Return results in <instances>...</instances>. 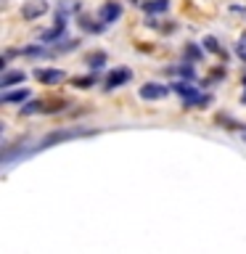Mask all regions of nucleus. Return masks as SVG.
Returning <instances> with one entry per match:
<instances>
[{
  "label": "nucleus",
  "instance_id": "0eeeda50",
  "mask_svg": "<svg viewBox=\"0 0 246 254\" xmlns=\"http://www.w3.org/2000/svg\"><path fill=\"white\" fill-rule=\"evenodd\" d=\"M45 11H48V3H45V0H32V3H27V5L21 8V16H24L27 21H35L37 16H43Z\"/></svg>",
  "mask_w": 246,
  "mask_h": 254
},
{
  "label": "nucleus",
  "instance_id": "ddd939ff",
  "mask_svg": "<svg viewBox=\"0 0 246 254\" xmlns=\"http://www.w3.org/2000/svg\"><path fill=\"white\" fill-rule=\"evenodd\" d=\"M79 27H82V29H87V32H103V27H106V21H101V24H93V19H90V16H82V19H79Z\"/></svg>",
  "mask_w": 246,
  "mask_h": 254
},
{
  "label": "nucleus",
  "instance_id": "39448f33",
  "mask_svg": "<svg viewBox=\"0 0 246 254\" xmlns=\"http://www.w3.org/2000/svg\"><path fill=\"white\" fill-rule=\"evenodd\" d=\"M98 19L106 21V24L119 21V19H122V5H119L117 0H106V3L101 5V11H98Z\"/></svg>",
  "mask_w": 246,
  "mask_h": 254
},
{
  "label": "nucleus",
  "instance_id": "9b49d317",
  "mask_svg": "<svg viewBox=\"0 0 246 254\" xmlns=\"http://www.w3.org/2000/svg\"><path fill=\"white\" fill-rule=\"evenodd\" d=\"M143 8H146L148 16L164 13V11H170V0H146V3H143Z\"/></svg>",
  "mask_w": 246,
  "mask_h": 254
},
{
  "label": "nucleus",
  "instance_id": "4468645a",
  "mask_svg": "<svg viewBox=\"0 0 246 254\" xmlns=\"http://www.w3.org/2000/svg\"><path fill=\"white\" fill-rule=\"evenodd\" d=\"M236 56H238L241 61H246V32L238 37V43H236Z\"/></svg>",
  "mask_w": 246,
  "mask_h": 254
},
{
  "label": "nucleus",
  "instance_id": "a211bd4d",
  "mask_svg": "<svg viewBox=\"0 0 246 254\" xmlns=\"http://www.w3.org/2000/svg\"><path fill=\"white\" fill-rule=\"evenodd\" d=\"M185 56H188V59H193V61H201V51H198L196 45H188L185 48Z\"/></svg>",
  "mask_w": 246,
  "mask_h": 254
},
{
  "label": "nucleus",
  "instance_id": "dca6fc26",
  "mask_svg": "<svg viewBox=\"0 0 246 254\" xmlns=\"http://www.w3.org/2000/svg\"><path fill=\"white\" fill-rule=\"evenodd\" d=\"M204 48H206V51H209V53H220V43H217V37H204Z\"/></svg>",
  "mask_w": 246,
  "mask_h": 254
},
{
  "label": "nucleus",
  "instance_id": "f257e3e1",
  "mask_svg": "<svg viewBox=\"0 0 246 254\" xmlns=\"http://www.w3.org/2000/svg\"><path fill=\"white\" fill-rule=\"evenodd\" d=\"M172 90L178 95H183V106H185V109H190V106H206V103L212 101L206 93H198L196 85H190V79H185V82H175Z\"/></svg>",
  "mask_w": 246,
  "mask_h": 254
},
{
  "label": "nucleus",
  "instance_id": "f8f14e48",
  "mask_svg": "<svg viewBox=\"0 0 246 254\" xmlns=\"http://www.w3.org/2000/svg\"><path fill=\"white\" fill-rule=\"evenodd\" d=\"M40 111H45V103H43V101H27V103H21V114H24V117L40 114Z\"/></svg>",
  "mask_w": 246,
  "mask_h": 254
},
{
  "label": "nucleus",
  "instance_id": "7ed1b4c3",
  "mask_svg": "<svg viewBox=\"0 0 246 254\" xmlns=\"http://www.w3.org/2000/svg\"><path fill=\"white\" fill-rule=\"evenodd\" d=\"M132 79V71L127 69V66H117V69H111L109 74H106V79H103V87L106 90H117V87H122V85H127Z\"/></svg>",
  "mask_w": 246,
  "mask_h": 254
},
{
  "label": "nucleus",
  "instance_id": "9d476101",
  "mask_svg": "<svg viewBox=\"0 0 246 254\" xmlns=\"http://www.w3.org/2000/svg\"><path fill=\"white\" fill-rule=\"evenodd\" d=\"M106 61H109V56L103 53V51H93V53H87L85 56V64L90 69H101V66H106Z\"/></svg>",
  "mask_w": 246,
  "mask_h": 254
},
{
  "label": "nucleus",
  "instance_id": "6e6552de",
  "mask_svg": "<svg viewBox=\"0 0 246 254\" xmlns=\"http://www.w3.org/2000/svg\"><path fill=\"white\" fill-rule=\"evenodd\" d=\"M24 79H27V71H21V69L3 71V77H0V87H3V90H8V87H13V85H21Z\"/></svg>",
  "mask_w": 246,
  "mask_h": 254
},
{
  "label": "nucleus",
  "instance_id": "f3484780",
  "mask_svg": "<svg viewBox=\"0 0 246 254\" xmlns=\"http://www.w3.org/2000/svg\"><path fill=\"white\" fill-rule=\"evenodd\" d=\"M93 82H95L93 77H79V79H74V87H79V90H87Z\"/></svg>",
  "mask_w": 246,
  "mask_h": 254
},
{
  "label": "nucleus",
  "instance_id": "20e7f679",
  "mask_svg": "<svg viewBox=\"0 0 246 254\" xmlns=\"http://www.w3.org/2000/svg\"><path fill=\"white\" fill-rule=\"evenodd\" d=\"M170 95V85H162V82H146L140 87V98L143 101H162Z\"/></svg>",
  "mask_w": 246,
  "mask_h": 254
},
{
  "label": "nucleus",
  "instance_id": "1a4fd4ad",
  "mask_svg": "<svg viewBox=\"0 0 246 254\" xmlns=\"http://www.w3.org/2000/svg\"><path fill=\"white\" fill-rule=\"evenodd\" d=\"M0 101L5 103H27L29 101V90L27 87H19V90H11V87H8V90H3V95H0Z\"/></svg>",
  "mask_w": 246,
  "mask_h": 254
},
{
  "label": "nucleus",
  "instance_id": "423d86ee",
  "mask_svg": "<svg viewBox=\"0 0 246 254\" xmlns=\"http://www.w3.org/2000/svg\"><path fill=\"white\" fill-rule=\"evenodd\" d=\"M35 77L43 85H59L66 79V71H61V69H35Z\"/></svg>",
  "mask_w": 246,
  "mask_h": 254
},
{
  "label": "nucleus",
  "instance_id": "6ab92c4d",
  "mask_svg": "<svg viewBox=\"0 0 246 254\" xmlns=\"http://www.w3.org/2000/svg\"><path fill=\"white\" fill-rule=\"evenodd\" d=\"M244 85H246V79H244ZM241 101H244V103H246V93H244V98H241Z\"/></svg>",
  "mask_w": 246,
  "mask_h": 254
},
{
  "label": "nucleus",
  "instance_id": "f03ea898",
  "mask_svg": "<svg viewBox=\"0 0 246 254\" xmlns=\"http://www.w3.org/2000/svg\"><path fill=\"white\" fill-rule=\"evenodd\" d=\"M82 135H93V130H56V132H51V135H45L43 140H40V146H37V151L40 148H48V146H53V143H63V140H74V138H82Z\"/></svg>",
  "mask_w": 246,
  "mask_h": 254
},
{
  "label": "nucleus",
  "instance_id": "2eb2a0df",
  "mask_svg": "<svg viewBox=\"0 0 246 254\" xmlns=\"http://www.w3.org/2000/svg\"><path fill=\"white\" fill-rule=\"evenodd\" d=\"M175 71H178L180 77H185V79H190V82H193V79H196V71H193V66H188V64H183V66H178V69H175Z\"/></svg>",
  "mask_w": 246,
  "mask_h": 254
},
{
  "label": "nucleus",
  "instance_id": "aec40b11",
  "mask_svg": "<svg viewBox=\"0 0 246 254\" xmlns=\"http://www.w3.org/2000/svg\"><path fill=\"white\" fill-rule=\"evenodd\" d=\"M244 140H246V132H244Z\"/></svg>",
  "mask_w": 246,
  "mask_h": 254
}]
</instances>
